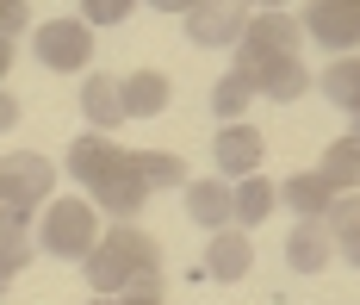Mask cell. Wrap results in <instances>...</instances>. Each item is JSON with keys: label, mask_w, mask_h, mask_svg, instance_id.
<instances>
[{"label": "cell", "mask_w": 360, "mask_h": 305, "mask_svg": "<svg viewBox=\"0 0 360 305\" xmlns=\"http://www.w3.org/2000/svg\"><path fill=\"white\" fill-rule=\"evenodd\" d=\"M255 6H261V13H280V6H286V0H255Z\"/></svg>", "instance_id": "cell-31"}, {"label": "cell", "mask_w": 360, "mask_h": 305, "mask_svg": "<svg viewBox=\"0 0 360 305\" xmlns=\"http://www.w3.org/2000/svg\"><path fill=\"white\" fill-rule=\"evenodd\" d=\"M37 243H32V218L25 212H0V274H19L32 268Z\"/></svg>", "instance_id": "cell-20"}, {"label": "cell", "mask_w": 360, "mask_h": 305, "mask_svg": "<svg viewBox=\"0 0 360 305\" xmlns=\"http://www.w3.org/2000/svg\"><path fill=\"white\" fill-rule=\"evenodd\" d=\"M317 175H323L335 193H360V137H335L317 162Z\"/></svg>", "instance_id": "cell-21"}, {"label": "cell", "mask_w": 360, "mask_h": 305, "mask_svg": "<svg viewBox=\"0 0 360 305\" xmlns=\"http://www.w3.org/2000/svg\"><path fill=\"white\" fill-rule=\"evenodd\" d=\"M186 218L199 230H230V181H186Z\"/></svg>", "instance_id": "cell-13"}, {"label": "cell", "mask_w": 360, "mask_h": 305, "mask_svg": "<svg viewBox=\"0 0 360 305\" xmlns=\"http://www.w3.org/2000/svg\"><path fill=\"white\" fill-rule=\"evenodd\" d=\"M94 305H112V299H94Z\"/></svg>", "instance_id": "cell-34"}, {"label": "cell", "mask_w": 360, "mask_h": 305, "mask_svg": "<svg viewBox=\"0 0 360 305\" xmlns=\"http://www.w3.org/2000/svg\"><path fill=\"white\" fill-rule=\"evenodd\" d=\"M37 63L50 69V75H75V69H87V56H94V25H81V19H50V25H37Z\"/></svg>", "instance_id": "cell-5"}, {"label": "cell", "mask_w": 360, "mask_h": 305, "mask_svg": "<svg viewBox=\"0 0 360 305\" xmlns=\"http://www.w3.org/2000/svg\"><path fill=\"white\" fill-rule=\"evenodd\" d=\"M249 106H255V81L230 69V75L212 87V113L224 118V125H243V113H249Z\"/></svg>", "instance_id": "cell-22"}, {"label": "cell", "mask_w": 360, "mask_h": 305, "mask_svg": "<svg viewBox=\"0 0 360 305\" xmlns=\"http://www.w3.org/2000/svg\"><path fill=\"white\" fill-rule=\"evenodd\" d=\"M329 243H335V256H342V262H348V268H360V225H348V230H335V237H329Z\"/></svg>", "instance_id": "cell-26"}, {"label": "cell", "mask_w": 360, "mask_h": 305, "mask_svg": "<svg viewBox=\"0 0 360 305\" xmlns=\"http://www.w3.org/2000/svg\"><path fill=\"white\" fill-rule=\"evenodd\" d=\"M25 25H32V0H0V38L13 44Z\"/></svg>", "instance_id": "cell-25"}, {"label": "cell", "mask_w": 360, "mask_h": 305, "mask_svg": "<svg viewBox=\"0 0 360 305\" xmlns=\"http://www.w3.org/2000/svg\"><path fill=\"white\" fill-rule=\"evenodd\" d=\"M50 193H56V168H50V156H37V150L0 156V212H25V218H32Z\"/></svg>", "instance_id": "cell-3"}, {"label": "cell", "mask_w": 360, "mask_h": 305, "mask_svg": "<svg viewBox=\"0 0 360 305\" xmlns=\"http://www.w3.org/2000/svg\"><path fill=\"white\" fill-rule=\"evenodd\" d=\"M131 175L143 193H162V187H186V162L174 150H131Z\"/></svg>", "instance_id": "cell-15"}, {"label": "cell", "mask_w": 360, "mask_h": 305, "mask_svg": "<svg viewBox=\"0 0 360 305\" xmlns=\"http://www.w3.org/2000/svg\"><path fill=\"white\" fill-rule=\"evenodd\" d=\"M261 156H267V144H261V131L255 125H224L212 137V162H217V175H261Z\"/></svg>", "instance_id": "cell-7"}, {"label": "cell", "mask_w": 360, "mask_h": 305, "mask_svg": "<svg viewBox=\"0 0 360 305\" xmlns=\"http://www.w3.org/2000/svg\"><path fill=\"white\" fill-rule=\"evenodd\" d=\"M87 206H100V212H112V218H131V212H143V206H149V193L137 187V175H131V156H124L118 175H106V181L87 187Z\"/></svg>", "instance_id": "cell-11"}, {"label": "cell", "mask_w": 360, "mask_h": 305, "mask_svg": "<svg viewBox=\"0 0 360 305\" xmlns=\"http://www.w3.org/2000/svg\"><path fill=\"white\" fill-rule=\"evenodd\" d=\"M81 274H87V287H94V299H118L124 293V256L112 249V243H94L87 256H81Z\"/></svg>", "instance_id": "cell-16"}, {"label": "cell", "mask_w": 360, "mask_h": 305, "mask_svg": "<svg viewBox=\"0 0 360 305\" xmlns=\"http://www.w3.org/2000/svg\"><path fill=\"white\" fill-rule=\"evenodd\" d=\"M124 156H131V150H118L106 131H87V137H75V144H69V175L81 181V187H94V181H106V175L124 168Z\"/></svg>", "instance_id": "cell-8"}, {"label": "cell", "mask_w": 360, "mask_h": 305, "mask_svg": "<svg viewBox=\"0 0 360 305\" xmlns=\"http://www.w3.org/2000/svg\"><path fill=\"white\" fill-rule=\"evenodd\" d=\"M274 199H286L298 218H323V212H329V199H335V187H329L317 168H304V175H292L286 187H274Z\"/></svg>", "instance_id": "cell-17"}, {"label": "cell", "mask_w": 360, "mask_h": 305, "mask_svg": "<svg viewBox=\"0 0 360 305\" xmlns=\"http://www.w3.org/2000/svg\"><path fill=\"white\" fill-rule=\"evenodd\" d=\"M81 113H87V125H94V131H106V137H112V125H124L118 81H112V75H87V81H81Z\"/></svg>", "instance_id": "cell-19"}, {"label": "cell", "mask_w": 360, "mask_h": 305, "mask_svg": "<svg viewBox=\"0 0 360 305\" xmlns=\"http://www.w3.org/2000/svg\"><path fill=\"white\" fill-rule=\"evenodd\" d=\"M298 25H304V38H317L323 50L348 56V50H360V0H304Z\"/></svg>", "instance_id": "cell-6"}, {"label": "cell", "mask_w": 360, "mask_h": 305, "mask_svg": "<svg viewBox=\"0 0 360 305\" xmlns=\"http://www.w3.org/2000/svg\"><path fill=\"white\" fill-rule=\"evenodd\" d=\"M6 69H13V44L0 38V75H6Z\"/></svg>", "instance_id": "cell-30"}, {"label": "cell", "mask_w": 360, "mask_h": 305, "mask_svg": "<svg viewBox=\"0 0 360 305\" xmlns=\"http://www.w3.org/2000/svg\"><path fill=\"white\" fill-rule=\"evenodd\" d=\"M274 206H280V199H274V181L243 175V187H230V225H236V230H255Z\"/></svg>", "instance_id": "cell-18"}, {"label": "cell", "mask_w": 360, "mask_h": 305, "mask_svg": "<svg viewBox=\"0 0 360 305\" xmlns=\"http://www.w3.org/2000/svg\"><path fill=\"white\" fill-rule=\"evenodd\" d=\"M354 137H360V113H354Z\"/></svg>", "instance_id": "cell-33"}, {"label": "cell", "mask_w": 360, "mask_h": 305, "mask_svg": "<svg viewBox=\"0 0 360 305\" xmlns=\"http://www.w3.org/2000/svg\"><path fill=\"white\" fill-rule=\"evenodd\" d=\"M6 287H13V274H0V299H6Z\"/></svg>", "instance_id": "cell-32"}, {"label": "cell", "mask_w": 360, "mask_h": 305, "mask_svg": "<svg viewBox=\"0 0 360 305\" xmlns=\"http://www.w3.org/2000/svg\"><path fill=\"white\" fill-rule=\"evenodd\" d=\"M137 0H81V25H124Z\"/></svg>", "instance_id": "cell-24"}, {"label": "cell", "mask_w": 360, "mask_h": 305, "mask_svg": "<svg viewBox=\"0 0 360 305\" xmlns=\"http://www.w3.org/2000/svg\"><path fill=\"white\" fill-rule=\"evenodd\" d=\"M255 100H304V87H311V75H304V63L298 56H286V63H267V69H255Z\"/></svg>", "instance_id": "cell-14"}, {"label": "cell", "mask_w": 360, "mask_h": 305, "mask_svg": "<svg viewBox=\"0 0 360 305\" xmlns=\"http://www.w3.org/2000/svg\"><path fill=\"white\" fill-rule=\"evenodd\" d=\"M323 94L335 100V106H348V113H360V56H335L323 69Z\"/></svg>", "instance_id": "cell-23"}, {"label": "cell", "mask_w": 360, "mask_h": 305, "mask_svg": "<svg viewBox=\"0 0 360 305\" xmlns=\"http://www.w3.org/2000/svg\"><path fill=\"white\" fill-rule=\"evenodd\" d=\"M149 6H155V13H186L193 0H149Z\"/></svg>", "instance_id": "cell-28"}, {"label": "cell", "mask_w": 360, "mask_h": 305, "mask_svg": "<svg viewBox=\"0 0 360 305\" xmlns=\"http://www.w3.org/2000/svg\"><path fill=\"white\" fill-rule=\"evenodd\" d=\"M168 100H174V81L162 75V69H137V75L118 81V106H124V118H155V113H168Z\"/></svg>", "instance_id": "cell-9"}, {"label": "cell", "mask_w": 360, "mask_h": 305, "mask_svg": "<svg viewBox=\"0 0 360 305\" xmlns=\"http://www.w3.org/2000/svg\"><path fill=\"white\" fill-rule=\"evenodd\" d=\"M112 305H162V299H137V293H118Z\"/></svg>", "instance_id": "cell-29"}, {"label": "cell", "mask_w": 360, "mask_h": 305, "mask_svg": "<svg viewBox=\"0 0 360 305\" xmlns=\"http://www.w3.org/2000/svg\"><path fill=\"white\" fill-rule=\"evenodd\" d=\"M32 243L44 256H63V262H81L94 243H100V218H94V206L87 199H44V212H37V230Z\"/></svg>", "instance_id": "cell-1"}, {"label": "cell", "mask_w": 360, "mask_h": 305, "mask_svg": "<svg viewBox=\"0 0 360 305\" xmlns=\"http://www.w3.org/2000/svg\"><path fill=\"white\" fill-rule=\"evenodd\" d=\"M286 262H292V274H323V268L335 262V243H329L323 218H298V225H292Z\"/></svg>", "instance_id": "cell-10"}, {"label": "cell", "mask_w": 360, "mask_h": 305, "mask_svg": "<svg viewBox=\"0 0 360 305\" xmlns=\"http://www.w3.org/2000/svg\"><path fill=\"white\" fill-rule=\"evenodd\" d=\"M230 50H236V75H255L267 63H286V56H298V19L292 13H249L243 38Z\"/></svg>", "instance_id": "cell-2"}, {"label": "cell", "mask_w": 360, "mask_h": 305, "mask_svg": "<svg viewBox=\"0 0 360 305\" xmlns=\"http://www.w3.org/2000/svg\"><path fill=\"white\" fill-rule=\"evenodd\" d=\"M13 125H19V100L0 87V131H13Z\"/></svg>", "instance_id": "cell-27"}, {"label": "cell", "mask_w": 360, "mask_h": 305, "mask_svg": "<svg viewBox=\"0 0 360 305\" xmlns=\"http://www.w3.org/2000/svg\"><path fill=\"white\" fill-rule=\"evenodd\" d=\"M255 262V243H249V230H212V249H205V268H212V280H243Z\"/></svg>", "instance_id": "cell-12"}, {"label": "cell", "mask_w": 360, "mask_h": 305, "mask_svg": "<svg viewBox=\"0 0 360 305\" xmlns=\"http://www.w3.org/2000/svg\"><path fill=\"white\" fill-rule=\"evenodd\" d=\"M180 25H186V44H199V50H230L249 25V0H193L180 13Z\"/></svg>", "instance_id": "cell-4"}]
</instances>
